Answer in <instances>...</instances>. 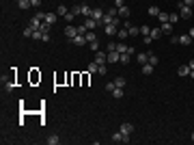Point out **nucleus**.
<instances>
[{
  "label": "nucleus",
  "instance_id": "obj_51",
  "mask_svg": "<svg viewBox=\"0 0 194 145\" xmlns=\"http://www.w3.org/2000/svg\"><path fill=\"white\" fill-rule=\"evenodd\" d=\"M188 35H190V37H192V39H194V26H192V28H190V33H188Z\"/></svg>",
  "mask_w": 194,
  "mask_h": 145
},
{
  "label": "nucleus",
  "instance_id": "obj_14",
  "mask_svg": "<svg viewBox=\"0 0 194 145\" xmlns=\"http://www.w3.org/2000/svg\"><path fill=\"white\" fill-rule=\"evenodd\" d=\"M56 20H58V17H56V13H46V20H43V22H48V24H52V26H54V24H56Z\"/></svg>",
  "mask_w": 194,
  "mask_h": 145
},
{
  "label": "nucleus",
  "instance_id": "obj_16",
  "mask_svg": "<svg viewBox=\"0 0 194 145\" xmlns=\"http://www.w3.org/2000/svg\"><path fill=\"white\" fill-rule=\"evenodd\" d=\"M177 74H179V76H190V65H181V67L177 69Z\"/></svg>",
  "mask_w": 194,
  "mask_h": 145
},
{
  "label": "nucleus",
  "instance_id": "obj_18",
  "mask_svg": "<svg viewBox=\"0 0 194 145\" xmlns=\"http://www.w3.org/2000/svg\"><path fill=\"white\" fill-rule=\"evenodd\" d=\"M67 13H69V9H67L65 4H58V9H56V15H63V17H65Z\"/></svg>",
  "mask_w": 194,
  "mask_h": 145
},
{
  "label": "nucleus",
  "instance_id": "obj_12",
  "mask_svg": "<svg viewBox=\"0 0 194 145\" xmlns=\"http://www.w3.org/2000/svg\"><path fill=\"white\" fill-rule=\"evenodd\" d=\"M117 37H119V39H121V41H123V39H125V37H130V30H127V28H123V26H121V28H119V30H117Z\"/></svg>",
  "mask_w": 194,
  "mask_h": 145
},
{
  "label": "nucleus",
  "instance_id": "obj_33",
  "mask_svg": "<svg viewBox=\"0 0 194 145\" xmlns=\"http://www.w3.org/2000/svg\"><path fill=\"white\" fill-rule=\"evenodd\" d=\"M33 33H35V28H33V26H26L22 35H24V37H33Z\"/></svg>",
  "mask_w": 194,
  "mask_h": 145
},
{
  "label": "nucleus",
  "instance_id": "obj_3",
  "mask_svg": "<svg viewBox=\"0 0 194 145\" xmlns=\"http://www.w3.org/2000/svg\"><path fill=\"white\" fill-rule=\"evenodd\" d=\"M69 41H71L73 46H78V48H82V46H86V44H89L84 35H76V37H73V39H69Z\"/></svg>",
  "mask_w": 194,
  "mask_h": 145
},
{
  "label": "nucleus",
  "instance_id": "obj_20",
  "mask_svg": "<svg viewBox=\"0 0 194 145\" xmlns=\"http://www.w3.org/2000/svg\"><path fill=\"white\" fill-rule=\"evenodd\" d=\"M17 7H20L22 11H26V9L33 7V4H30V0H17Z\"/></svg>",
  "mask_w": 194,
  "mask_h": 145
},
{
  "label": "nucleus",
  "instance_id": "obj_49",
  "mask_svg": "<svg viewBox=\"0 0 194 145\" xmlns=\"http://www.w3.org/2000/svg\"><path fill=\"white\" fill-rule=\"evenodd\" d=\"M30 4H33V7H39V4H41V0H30Z\"/></svg>",
  "mask_w": 194,
  "mask_h": 145
},
{
  "label": "nucleus",
  "instance_id": "obj_46",
  "mask_svg": "<svg viewBox=\"0 0 194 145\" xmlns=\"http://www.w3.org/2000/svg\"><path fill=\"white\" fill-rule=\"evenodd\" d=\"M50 39H52V37H50V33H43V37H41V41H46V44H48Z\"/></svg>",
  "mask_w": 194,
  "mask_h": 145
},
{
  "label": "nucleus",
  "instance_id": "obj_24",
  "mask_svg": "<svg viewBox=\"0 0 194 145\" xmlns=\"http://www.w3.org/2000/svg\"><path fill=\"white\" fill-rule=\"evenodd\" d=\"M162 35H164V33H162V28H151V37H153V39H160Z\"/></svg>",
  "mask_w": 194,
  "mask_h": 145
},
{
  "label": "nucleus",
  "instance_id": "obj_39",
  "mask_svg": "<svg viewBox=\"0 0 194 145\" xmlns=\"http://www.w3.org/2000/svg\"><path fill=\"white\" fill-rule=\"evenodd\" d=\"M106 72H108V65L104 63V65H99V69H97V74H101V76H106Z\"/></svg>",
  "mask_w": 194,
  "mask_h": 145
},
{
  "label": "nucleus",
  "instance_id": "obj_43",
  "mask_svg": "<svg viewBox=\"0 0 194 145\" xmlns=\"http://www.w3.org/2000/svg\"><path fill=\"white\" fill-rule=\"evenodd\" d=\"M114 89H117V85H114V82H108V85H106V91H110V93H112Z\"/></svg>",
  "mask_w": 194,
  "mask_h": 145
},
{
  "label": "nucleus",
  "instance_id": "obj_35",
  "mask_svg": "<svg viewBox=\"0 0 194 145\" xmlns=\"http://www.w3.org/2000/svg\"><path fill=\"white\" fill-rule=\"evenodd\" d=\"M114 85H117V87H125V78H123V76H117V78H114Z\"/></svg>",
  "mask_w": 194,
  "mask_h": 145
},
{
  "label": "nucleus",
  "instance_id": "obj_4",
  "mask_svg": "<svg viewBox=\"0 0 194 145\" xmlns=\"http://www.w3.org/2000/svg\"><path fill=\"white\" fill-rule=\"evenodd\" d=\"M119 130H121V132H123V134H127V137H130V134H132V132H134V124H130V121H123V124H121V128H119Z\"/></svg>",
  "mask_w": 194,
  "mask_h": 145
},
{
  "label": "nucleus",
  "instance_id": "obj_23",
  "mask_svg": "<svg viewBox=\"0 0 194 145\" xmlns=\"http://www.w3.org/2000/svg\"><path fill=\"white\" fill-rule=\"evenodd\" d=\"M127 30H130V37H136V35H140V28H138V26H134V24H132Z\"/></svg>",
  "mask_w": 194,
  "mask_h": 145
},
{
  "label": "nucleus",
  "instance_id": "obj_26",
  "mask_svg": "<svg viewBox=\"0 0 194 145\" xmlns=\"http://www.w3.org/2000/svg\"><path fill=\"white\" fill-rule=\"evenodd\" d=\"M179 17H181V15H177V13H168V22H170L173 26L177 24V20H179Z\"/></svg>",
  "mask_w": 194,
  "mask_h": 145
},
{
  "label": "nucleus",
  "instance_id": "obj_21",
  "mask_svg": "<svg viewBox=\"0 0 194 145\" xmlns=\"http://www.w3.org/2000/svg\"><path fill=\"white\" fill-rule=\"evenodd\" d=\"M112 97H114V100H121V97H123V87H117V89L112 91Z\"/></svg>",
  "mask_w": 194,
  "mask_h": 145
},
{
  "label": "nucleus",
  "instance_id": "obj_2",
  "mask_svg": "<svg viewBox=\"0 0 194 145\" xmlns=\"http://www.w3.org/2000/svg\"><path fill=\"white\" fill-rule=\"evenodd\" d=\"M78 35V26H73V24H67V28H65V37L67 39H73Z\"/></svg>",
  "mask_w": 194,
  "mask_h": 145
},
{
  "label": "nucleus",
  "instance_id": "obj_47",
  "mask_svg": "<svg viewBox=\"0 0 194 145\" xmlns=\"http://www.w3.org/2000/svg\"><path fill=\"white\" fill-rule=\"evenodd\" d=\"M123 4H125V0H114V7H117V9H119V7H123Z\"/></svg>",
  "mask_w": 194,
  "mask_h": 145
},
{
  "label": "nucleus",
  "instance_id": "obj_32",
  "mask_svg": "<svg viewBox=\"0 0 194 145\" xmlns=\"http://www.w3.org/2000/svg\"><path fill=\"white\" fill-rule=\"evenodd\" d=\"M157 20H160V24H164V22H168V13H164V11H160V15H157Z\"/></svg>",
  "mask_w": 194,
  "mask_h": 145
},
{
  "label": "nucleus",
  "instance_id": "obj_8",
  "mask_svg": "<svg viewBox=\"0 0 194 145\" xmlns=\"http://www.w3.org/2000/svg\"><path fill=\"white\" fill-rule=\"evenodd\" d=\"M104 28H106V35H108V37H110V35H117V30H119V26H117V24H112V22H110V24H106Z\"/></svg>",
  "mask_w": 194,
  "mask_h": 145
},
{
  "label": "nucleus",
  "instance_id": "obj_41",
  "mask_svg": "<svg viewBox=\"0 0 194 145\" xmlns=\"http://www.w3.org/2000/svg\"><path fill=\"white\" fill-rule=\"evenodd\" d=\"M89 46H91V50H93V52H97V50H99V41H91V44H89Z\"/></svg>",
  "mask_w": 194,
  "mask_h": 145
},
{
  "label": "nucleus",
  "instance_id": "obj_17",
  "mask_svg": "<svg viewBox=\"0 0 194 145\" xmlns=\"http://www.w3.org/2000/svg\"><path fill=\"white\" fill-rule=\"evenodd\" d=\"M153 69H155V65H151V63H145V65H143V74H147V76L153 74Z\"/></svg>",
  "mask_w": 194,
  "mask_h": 145
},
{
  "label": "nucleus",
  "instance_id": "obj_30",
  "mask_svg": "<svg viewBox=\"0 0 194 145\" xmlns=\"http://www.w3.org/2000/svg\"><path fill=\"white\" fill-rule=\"evenodd\" d=\"M106 13H108L110 17H117V15H119V9H117V7H110V9H108Z\"/></svg>",
  "mask_w": 194,
  "mask_h": 145
},
{
  "label": "nucleus",
  "instance_id": "obj_45",
  "mask_svg": "<svg viewBox=\"0 0 194 145\" xmlns=\"http://www.w3.org/2000/svg\"><path fill=\"white\" fill-rule=\"evenodd\" d=\"M112 50H117V44L114 41H108V52H112Z\"/></svg>",
  "mask_w": 194,
  "mask_h": 145
},
{
  "label": "nucleus",
  "instance_id": "obj_13",
  "mask_svg": "<svg viewBox=\"0 0 194 145\" xmlns=\"http://www.w3.org/2000/svg\"><path fill=\"white\" fill-rule=\"evenodd\" d=\"M179 44H181V46H190V44H192V37H190V35H179Z\"/></svg>",
  "mask_w": 194,
  "mask_h": 145
},
{
  "label": "nucleus",
  "instance_id": "obj_31",
  "mask_svg": "<svg viewBox=\"0 0 194 145\" xmlns=\"http://www.w3.org/2000/svg\"><path fill=\"white\" fill-rule=\"evenodd\" d=\"M73 17H76V13H73V11L69 9V13L65 15V22H67V24H71V22H73Z\"/></svg>",
  "mask_w": 194,
  "mask_h": 145
},
{
  "label": "nucleus",
  "instance_id": "obj_53",
  "mask_svg": "<svg viewBox=\"0 0 194 145\" xmlns=\"http://www.w3.org/2000/svg\"><path fill=\"white\" fill-rule=\"evenodd\" d=\"M192 141H194V132H192Z\"/></svg>",
  "mask_w": 194,
  "mask_h": 145
},
{
  "label": "nucleus",
  "instance_id": "obj_29",
  "mask_svg": "<svg viewBox=\"0 0 194 145\" xmlns=\"http://www.w3.org/2000/svg\"><path fill=\"white\" fill-rule=\"evenodd\" d=\"M149 15H151V17H157V15H160V9H157V7H149Z\"/></svg>",
  "mask_w": 194,
  "mask_h": 145
},
{
  "label": "nucleus",
  "instance_id": "obj_6",
  "mask_svg": "<svg viewBox=\"0 0 194 145\" xmlns=\"http://www.w3.org/2000/svg\"><path fill=\"white\" fill-rule=\"evenodd\" d=\"M95 63H97V65H104V63H108V54H106V52H99V50H97V54H95Z\"/></svg>",
  "mask_w": 194,
  "mask_h": 145
},
{
  "label": "nucleus",
  "instance_id": "obj_50",
  "mask_svg": "<svg viewBox=\"0 0 194 145\" xmlns=\"http://www.w3.org/2000/svg\"><path fill=\"white\" fill-rule=\"evenodd\" d=\"M188 65H190V69H194V58H190V63H188Z\"/></svg>",
  "mask_w": 194,
  "mask_h": 145
},
{
  "label": "nucleus",
  "instance_id": "obj_42",
  "mask_svg": "<svg viewBox=\"0 0 194 145\" xmlns=\"http://www.w3.org/2000/svg\"><path fill=\"white\" fill-rule=\"evenodd\" d=\"M41 37H43V33H41V30H35V33H33V39H37V41H39Z\"/></svg>",
  "mask_w": 194,
  "mask_h": 145
},
{
  "label": "nucleus",
  "instance_id": "obj_27",
  "mask_svg": "<svg viewBox=\"0 0 194 145\" xmlns=\"http://www.w3.org/2000/svg\"><path fill=\"white\" fill-rule=\"evenodd\" d=\"M60 143V139L56 137V134H52V137H48V145H58Z\"/></svg>",
  "mask_w": 194,
  "mask_h": 145
},
{
  "label": "nucleus",
  "instance_id": "obj_9",
  "mask_svg": "<svg viewBox=\"0 0 194 145\" xmlns=\"http://www.w3.org/2000/svg\"><path fill=\"white\" fill-rule=\"evenodd\" d=\"M117 61H121V52H117V50L108 52V63H117Z\"/></svg>",
  "mask_w": 194,
  "mask_h": 145
},
{
  "label": "nucleus",
  "instance_id": "obj_7",
  "mask_svg": "<svg viewBox=\"0 0 194 145\" xmlns=\"http://www.w3.org/2000/svg\"><path fill=\"white\" fill-rule=\"evenodd\" d=\"M84 26H86L89 30H95L97 26H99V22H97V20H93V17H86V20H84Z\"/></svg>",
  "mask_w": 194,
  "mask_h": 145
},
{
  "label": "nucleus",
  "instance_id": "obj_11",
  "mask_svg": "<svg viewBox=\"0 0 194 145\" xmlns=\"http://www.w3.org/2000/svg\"><path fill=\"white\" fill-rule=\"evenodd\" d=\"M179 11H181L179 15H181L183 20H188V17H192V7H181Z\"/></svg>",
  "mask_w": 194,
  "mask_h": 145
},
{
  "label": "nucleus",
  "instance_id": "obj_40",
  "mask_svg": "<svg viewBox=\"0 0 194 145\" xmlns=\"http://www.w3.org/2000/svg\"><path fill=\"white\" fill-rule=\"evenodd\" d=\"M97 69H99V65H97V63H91V65H89V74H95Z\"/></svg>",
  "mask_w": 194,
  "mask_h": 145
},
{
  "label": "nucleus",
  "instance_id": "obj_37",
  "mask_svg": "<svg viewBox=\"0 0 194 145\" xmlns=\"http://www.w3.org/2000/svg\"><path fill=\"white\" fill-rule=\"evenodd\" d=\"M140 35H151V28H149L147 24H143V26H140Z\"/></svg>",
  "mask_w": 194,
  "mask_h": 145
},
{
  "label": "nucleus",
  "instance_id": "obj_10",
  "mask_svg": "<svg viewBox=\"0 0 194 145\" xmlns=\"http://www.w3.org/2000/svg\"><path fill=\"white\" fill-rule=\"evenodd\" d=\"M136 61H138L140 65H145V63H149V54H147V52H136Z\"/></svg>",
  "mask_w": 194,
  "mask_h": 145
},
{
  "label": "nucleus",
  "instance_id": "obj_38",
  "mask_svg": "<svg viewBox=\"0 0 194 145\" xmlns=\"http://www.w3.org/2000/svg\"><path fill=\"white\" fill-rule=\"evenodd\" d=\"M149 63H151V65H157V63H160V58H157L155 54H149Z\"/></svg>",
  "mask_w": 194,
  "mask_h": 145
},
{
  "label": "nucleus",
  "instance_id": "obj_5",
  "mask_svg": "<svg viewBox=\"0 0 194 145\" xmlns=\"http://www.w3.org/2000/svg\"><path fill=\"white\" fill-rule=\"evenodd\" d=\"M104 15H106V11H104V9H99V7H95V9H93V15H91V17H93V20H97V22L101 24Z\"/></svg>",
  "mask_w": 194,
  "mask_h": 145
},
{
  "label": "nucleus",
  "instance_id": "obj_22",
  "mask_svg": "<svg viewBox=\"0 0 194 145\" xmlns=\"http://www.w3.org/2000/svg\"><path fill=\"white\" fill-rule=\"evenodd\" d=\"M160 28H162V33H173V24H170V22H164Z\"/></svg>",
  "mask_w": 194,
  "mask_h": 145
},
{
  "label": "nucleus",
  "instance_id": "obj_19",
  "mask_svg": "<svg viewBox=\"0 0 194 145\" xmlns=\"http://www.w3.org/2000/svg\"><path fill=\"white\" fill-rule=\"evenodd\" d=\"M82 15H84V17H91V15H93V9H91L89 4H82Z\"/></svg>",
  "mask_w": 194,
  "mask_h": 145
},
{
  "label": "nucleus",
  "instance_id": "obj_25",
  "mask_svg": "<svg viewBox=\"0 0 194 145\" xmlns=\"http://www.w3.org/2000/svg\"><path fill=\"white\" fill-rule=\"evenodd\" d=\"M39 30H41V33H50V30H52V24H48V22H41Z\"/></svg>",
  "mask_w": 194,
  "mask_h": 145
},
{
  "label": "nucleus",
  "instance_id": "obj_52",
  "mask_svg": "<svg viewBox=\"0 0 194 145\" xmlns=\"http://www.w3.org/2000/svg\"><path fill=\"white\" fill-rule=\"evenodd\" d=\"M190 78H194V69H190Z\"/></svg>",
  "mask_w": 194,
  "mask_h": 145
},
{
  "label": "nucleus",
  "instance_id": "obj_48",
  "mask_svg": "<svg viewBox=\"0 0 194 145\" xmlns=\"http://www.w3.org/2000/svg\"><path fill=\"white\" fill-rule=\"evenodd\" d=\"M181 2H183V7H192L194 4V0H181Z\"/></svg>",
  "mask_w": 194,
  "mask_h": 145
},
{
  "label": "nucleus",
  "instance_id": "obj_34",
  "mask_svg": "<svg viewBox=\"0 0 194 145\" xmlns=\"http://www.w3.org/2000/svg\"><path fill=\"white\" fill-rule=\"evenodd\" d=\"M130 56H132L130 52H123V54H121V63H123V65H127V63H130Z\"/></svg>",
  "mask_w": 194,
  "mask_h": 145
},
{
  "label": "nucleus",
  "instance_id": "obj_44",
  "mask_svg": "<svg viewBox=\"0 0 194 145\" xmlns=\"http://www.w3.org/2000/svg\"><path fill=\"white\" fill-rule=\"evenodd\" d=\"M143 41H145L147 46H149V44H151V41H153V37H151V35H145V37H143Z\"/></svg>",
  "mask_w": 194,
  "mask_h": 145
},
{
  "label": "nucleus",
  "instance_id": "obj_36",
  "mask_svg": "<svg viewBox=\"0 0 194 145\" xmlns=\"http://www.w3.org/2000/svg\"><path fill=\"white\" fill-rule=\"evenodd\" d=\"M117 52H121V54H123V52H127V46H125L123 41H119V44H117Z\"/></svg>",
  "mask_w": 194,
  "mask_h": 145
},
{
  "label": "nucleus",
  "instance_id": "obj_28",
  "mask_svg": "<svg viewBox=\"0 0 194 145\" xmlns=\"http://www.w3.org/2000/svg\"><path fill=\"white\" fill-rule=\"evenodd\" d=\"M84 37H86V41H89V44H91V41H95V39H97L95 30H89V33H86V35H84Z\"/></svg>",
  "mask_w": 194,
  "mask_h": 145
},
{
  "label": "nucleus",
  "instance_id": "obj_15",
  "mask_svg": "<svg viewBox=\"0 0 194 145\" xmlns=\"http://www.w3.org/2000/svg\"><path fill=\"white\" fill-rule=\"evenodd\" d=\"M119 17H125V20L130 17V9H127L125 4H123V7H119Z\"/></svg>",
  "mask_w": 194,
  "mask_h": 145
},
{
  "label": "nucleus",
  "instance_id": "obj_1",
  "mask_svg": "<svg viewBox=\"0 0 194 145\" xmlns=\"http://www.w3.org/2000/svg\"><path fill=\"white\" fill-rule=\"evenodd\" d=\"M112 141H114V143H130V137H127V134H123V132L119 130V132H114V134H112Z\"/></svg>",
  "mask_w": 194,
  "mask_h": 145
}]
</instances>
